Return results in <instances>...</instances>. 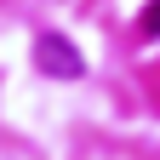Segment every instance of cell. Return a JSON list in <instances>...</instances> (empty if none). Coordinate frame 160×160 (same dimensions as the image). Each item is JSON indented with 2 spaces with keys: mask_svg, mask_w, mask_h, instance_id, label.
Returning a JSON list of instances; mask_svg holds the SVG:
<instances>
[{
  "mask_svg": "<svg viewBox=\"0 0 160 160\" xmlns=\"http://www.w3.org/2000/svg\"><path fill=\"white\" fill-rule=\"evenodd\" d=\"M34 63H40V74H57V80H80V52L69 46L63 34H40L34 40Z\"/></svg>",
  "mask_w": 160,
  "mask_h": 160,
  "instance_id": "obj_1",
  "label": "cell"
},
{
  "mask_svg": "<svg viewBox=\"0 0 160 160\" xmlns=\"http://www.w3.org/2000/svg\"><path fill=\"white\" fill-rule=\"evenodd\" d=\"M137 29H143V34H149V40H154V34H160V0H149V12H143V23H137Z\"/></svg>",
  "mask_w": 160,
  "mask_h": 160,
  "instance_id": "obj_2",
  "label": "cell"
}]
</instances>
